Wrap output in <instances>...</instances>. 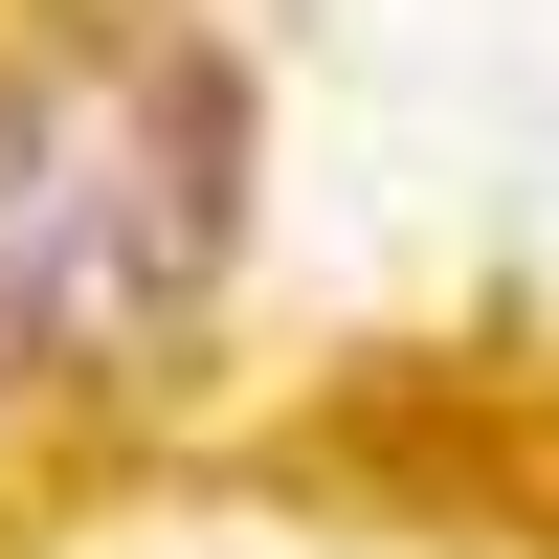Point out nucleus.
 <instances>
[{"label":"nucleus","instance_id":"1","mask_svg":"<svg viewBox=\"0 0 559 559\" xmlns=\"http://www.w3.org/2000/svg\"><path fill=\"white\" fill-rule=\"evenodd\" d=\"M157 90H112V68H23V90H0V313L112 336V269L179 313V269H202L224 202H134V112H157Z\"/></svg>","mask_w":559,"mask_h":559}]
</instances>
